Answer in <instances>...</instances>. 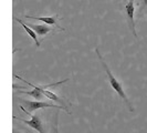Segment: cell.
I'll list each match as a JSON object with an SVG mask.
<instances>
[{
	"label": "cell",
	"instance_id": "6da1fadb",
	"mask_svg": "<svg viewBox=\"0 0 147 133\" xmlns=\"http://www.w3.org/2000/svg\"><path fill=\"white\" fill-rule=\"evenodd\" d=\"M95 53L97 54V58L100 59V61H101V63H102V66H103L104 70H105V72H106V74H107V78H109V82H110L111 87L113 88V90L117 93L118 96H121L123 100H124V102L126 103V105L128 107V109H129V111H132L133 112V107L131 105V102H129V100H128V98H127V96H126V93L124 92V89H123V86L121 84V82L118 81L117 79L113 75V73L111 72L110 68L107 66V64H106V62L104 61L103 57L101 56V53H100V51H98V49L96 48L95 49Z\"/></svg>",
	"mask_w": 147,
	"mask_h": 133
},
{
	"label": "cell",
	"instance_id": "7a4b0ae2",
	"mask_svg": "<svg viewBox=\"0 0 147 133\" xmlns=\"http://www.w3.org/2000/svg\"><path fill=\"white\" fill-rule=\"evenodd\" d=\"M18 101H20L21 105H24V109L27 111H36L39 109H42V108H53V109H63L64 111H66L69 113V111L66 110L63 105H55L53 103H48V102H41L39 100H34V101H31V100H26V99H21L19 98ZM70 114V113H69Z\"/></svg>",
	"mask_w": 147,
	"mask_h": 133
},
{
	"label": "cell",
	"instance_id": "3957f363",
	"mask_svg": "<svg viewBox=\"0 0 147 133\" xmlns=\"http://www.w3.org/2000/svg\"><path fill=\"white\" fill-rule=\"evenodd\" d=\"M134 15H135V0H124V16H125L126 22L128 24L129 30L132 31L133 36L137 38Z\"/></svg>",
	"mask_w": 147,
	"mask_h": 133
},
{
	"label": "cell",
	"instance_id": "277c9868",
	"mask_svg": "<svg viewBox=\"0 0 147 133\" xmlns=\"http://www.w3.org/2000/svg\"><path fill=\"white\" fill-rule=\"evenodd\" d=\"M20 109H21L24 113H27L28 115H30V120H24V119H21V118H17V117H13V118L18 119L19 121H21V122H23V123H26L27 126H29L30 128H32L33 130L38 131L39 133H45L44 132V128H43V124H42V121L40 120V118H39L38 115L31 114V112L27 111L22 105H20Z\"/></svg>",
	"mask_w": 147,
	"mask_h": 133
},
{
	"label": "cell",
	"instance_id": "5b68a950",
	"mask_svg": "<svg viewBox=\"0 0 147 133\" xmlns=\"http://www.w3.org/2000/svg\"><path fill=\"white\" fill-rule=\"evenodd\" d=\"M27 19H34V20H38V21H42L45 22L47 24H54L58 29L64 31V29L59 24V15L54 16H50V17H36V16H24Z\"/></svg>",
	"mask_w": 147,
	"mask_h": 133
},
{
	"label": "cell",
	"instance_id": "8992f818",
	"mask_svg": "<svg viewBox=\"0 0 147 133\" xmlns=\"http://www.w3.org/2000/svg\"><path fill=\"white\" fill-rule=\"evenodd\" d=\"M27 24L33 31H36V33H37L38 36H40V37H44L49 32L53 31V29H52L51 27H49L48 24H33V23H27Z\"/></svg>",
	"mask_w": 147,
	"mask_h": 133
},
{
	"label": "cell",
	"instance_id": "52a82bcc",
	"mask_svg": "<svg viewBox=\"0 0 147 133\" xmlns=\"http://www.w3.org/2000/svg\"><path fill=\"white\" fill-rule=\"evenodd\" d=\"M13 20H16V21H18L20 24H21L22 27H23V29L27 31V33L29 35L30 37L32 38L33 40H34V42H36V45L37 47H40V41H39V39H38V35L36 33V31H33V30L30 28L28 24H26L24 22L22 21L21 19H19V18H17V17H13Z\"/></svg>",
	"mask_w": 147,
	"mask_h": 133
},
{
	"label": "cell",
	"instance_id": "ba28073f",
	"mask_svg": "<svg viewBox=\"0 0 147 133\" xmlns=\"http://www.w3.org/2000/svg\"><path fill=\"white\" fill-rule=\"evenodd\" d=\"M21 92L22 93H26L27 96H32V98H34V100H39V101H41L44 96L43 93H42L38 88H33L31 91H21Z\"/></svg>",
	"mask_w": 147,
	"mask_h": 133
},
{
	"label": "cell",
	"instance_id": "9c48e42d",
	"mask_svg": "<svg viewBox=\"0 0 147 133\" xmlns=\"http://www.w3.org/2000/svg\"><path fill=\"white\" fill-rule=\"evenodd\" d=\"M59 112L57 111L54 114V119H53V123H52V132L53 133H59Z\"/></svg>",
	"mask_w": 147,
	"mask_h": 133
},
{
	"label": "cell",
	"instance_id": "30bf717a",
	"mask_svg": "<svg viewBox=\"0 0 147 133\" xmlns=\"http://www.w3.org/2000/svg\"><path fill=\"white\" fill-rule=\"evenodd\" d=\"M145 11H147V0H142L140 6L138 8V16H142Z\"/></svg>",
	"mask_w": 147,
	"mask_h": 133
}]
</instances>
